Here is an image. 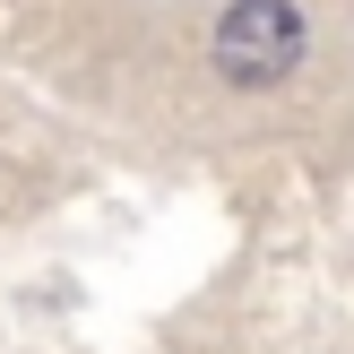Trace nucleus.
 Returning a JSON list of instances; mask_svg holds the SVG:
<instances>
[{
  "mask_svg": "<svg viewBox=\"0 0 354 354\" xmlns=\"http://www.w3.org/2000/svg\"><path fill=\"white\" fill-rule=\"evenodd\" d=\"M303 61V9L294 0H234L216 17V69L234 86H277Z\"/></svg>",
  "mask_w": 354,
  "mask_h": 354,
  "instance_id": "1",
  "label": "nucleus"
}]
</instances>
